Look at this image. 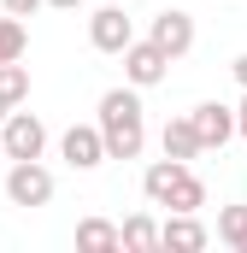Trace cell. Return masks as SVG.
<instances>
[{
  "instance_id": "cell-11",
  "label": "cell",
  "mask_w": 247,
  "mask_h": 253,
  "mask_svg": "<svg viewBox=\"0 0 247 253\" xmlns=\"http://www.w3.org/2000/svg\"><path fill=\"white\" fill-rule=\"evenodd\" d=\"M159 147H165V159H194V153H200V135H194V124H188V118H171V124H165V135H159Z\"/></svg>"
},
{
  "instance_id": "cell-20",
  "label": "cell",
  "mask_w": 247,
  "mask_h": 253,
  "mask_svg": "<svg viewBox=\"0 0 247 253\" xmlns=\"http://www.w3.org/2000/svg\"><path fill=\"white\" fill-rule=\"evenodd\" d=\"M230 71H236V83L247 88V53H236V65H230Z\"/></svg>"
},
{
  "instance_id": "cell-3",
  "label": "cell",
  "mask_w": 247,
  "mask_h": 253,
  "mask_svg": "<svg viewBox=\"0 0 247 253\" xmlns=\"http://www.w3.org/2000/svg\"><path fill=\"white\" fill-rule=\"evenodd\" d=\"M6 200L12 206H47L53 200V171L41 165V159H12V171H6Z\"/></svg>"
},
{
  "instance_id": "cell-13",
  "label": "cell",
  "mask_w": 247,
  "mask_h": 253,
  "mask_svg": "<svg viewBox=\"0 0 247 253\" xmlns=\"http://www.w3.org/2000/svg\"><path fill=\"white\" fill-rule=\"evenodd\" d=\"M30 100V71L18 59H6L0 65V106H24Z\"/></svg>"
},
{
  "instance_id": "cell-14",
  "label": "cell",
  "mask_w": 247,
  "mask_h": 253,
  "mask_svg": "<svg viewBox=\"0 0 247 253\" xmlns=\"http://www.w3.org/2000/svg\"><path fill=\"white\" fill-rule=\"evenodd\" d=\"M218 242L247 253V206H224V212H218Z\"/></svg>"
},
{
  "instance_id": "cell-1",
  "label": "cell",
  "mask_w": 247,
  "mask_h": 253,
  "mask_svg": "<svg viewBox=\"0 0 247 253\" xmlns=\"http://www.w3.org/2000/svg\"><path fill=\"white\" fill-rule=\"evenodd\" d=\"M100 141H106V159H135L147 147V118H141V94L135 88H106L100 94Z\"/></svg>"
},
{
  "instance_id": "cell-7",
  "label": "cell",
  "mask_w": 247,
  "mask_h": 253,
  "mask_svg": "<svg viewBox=\"0 0 247 253\" xmlns=\"http://www.w3.org/2000/svg\"><path fill=\"white\" fill-rule=\"evenodd\" d=\"M59 153H65L71 171H94V165H106V141H100V129H94V124H71V129H65V141H59Z\"/></svg>"
},
{
  "instance_id": "cell-19",
  "label": "cell",
  "mask_w": 247,
  "mask_h": 253,
  "mask_svg": "<svg viewBox=\"0 0 247 253\" xmlns=\"http://www.w3.org/2000/svg\"><path fill=\"white\" fill-rule=\"evenodd\" d=\"M236 135L247 141V88H242V106H236Z\"/></svg>"
},
{
  "instance_id": "cell-8",
  "label": "cell",
  "mask_w": 247,
  "mask_h": 253,
  "mask_svg": "<svg viewBox=\"0 0 247 253\" xmlns=\"http://www.w3.org/2000/svg\"><path fill=\"white\" fill-rule=\"evenodd\" d=\"M88 42H94L100 53H124V47L135 42V24L124 18V6H100V12L88 18Z\"/></svg>"
},
{
  "instance_id": "cell-12",
  "label": "cell",
  "mask_w": 247,
  "mask_h": 253,
  "mask_svg": "<svg viewBox=\"0 0 247 253\" xmlns=\"http://www.w3.org/2000/svg\"><path fill=\"white\" fill-rule=\"evenodd\" d=\"M118 248H135V253L159 248V224H153L147 212H135V218H124V224H118Z\"/></svg>"
},
{
  "instance_id": "cell-21",
  "label": "cell",
  "mask_w": 247,
  "mask_h": 253,
  "mask_svg": "<svg viewBox=\"0 0 247 253\" xmlns=\"http://www.w3.org/2000/svg\"><path fill=\"white\" fill-rule=\"evenodd\" d=\"M41 6H53V12H77L82 0H41Z\"/></svg>"
},
{
  "instance_id": "cell-18",
  "label": "cell",
  "mask_w": 247,
  "mask_h": 253,
  "mask_svg": "<svg viewBox=\"0 0 247 253\" xmlns=\"http://www.w3.org/2000/svg\"><path fill=\"white\" fill-rule=\"evenodd\" d=\"M0 6H6V12H12V18H30V12H36V6H41V0H0Z\"/></svg>"
},
{
  "instance_id": "cell-5",
  "label": "cell",
  "mask_w": 247,
  "mask_h": 253,
  "mask_svg": "<svg viewBox=\"0 0 247 253\" xmlns=\"http://www.w3.org/2000/svg\"><path fill=\"white\" fill-rule=\"evenodd\" d=\"M188 124L200 135V153L206 147H224L230 135H236V106H224V100H200L194 112H188Z\"/></svg>"
},
{
  "instance_id": "cell-2",
  "label": "cell",
  "mask_w": 247,
  "mask_h": 253,
  "mask_svg": "<svg viewBox=\"0 0 247 253\" xmlns=\"http://www.w3.org/2000/svg\"><path fill=\"white\" fill-rule=\"evenodd\" d=\"M41 147H47V124L36 118V112H6L0 118V153L6 159H41Z\"/></svg>"
},
{
  "instance_id": "cell-15",
  "label": "cell",
  "mask_w": 247,
  "mask_h": 253,
  "mask_svg": "<svg viewBox=\"0 0 247 253\" xmlns=\"http://www.w3.org/2000/svg\"><path fill=\"white\" fill-rule=\"evenodd\" d=\"M24 47H30V30H24V18L0 12V65H6V59H24Z\"/></svg>"
},
{
  "instance_id": "cell-22",
  "label": "cell",
  "mask_w": 247,
  "mask_h": 253,
  "mask_svg": "<svg viewBox=\"0 0 247 253\" xmlns=\"http://www.w3.org/2000/svg\"><path fill=\"white\" fill-rule=\"evenodd\" d=\"M6 112H12V106H0V118H6Z\"/></svg>"
},
{
  "instance_id": "cell-4",
  "label": "cell",
  "mask_w": 247,
  "mask_h": 253,
  "mask_svg": "<svg viewBox=\"0 0 247 253\" xmlns=\"http://www.w3.org/2000/svg\"><path fill=\"white\" fill-rule=\"evenodd\" d=\"M147 42L165 53V59H183L188 47H194V18H188L183 6H165L159 18H153V30H147Z\"/></svg>"
},
{
  "instance_id": "cell-17",
  "label": "cell",
  "mask_w": 247,
  "mask_h": 253,
  "mask_svg": "<svg viewBox=\"0 0 247 253\" xmlns=\"http://www.w3.org/2000/svg\"><path fill=\"white\" fill-rule=\"evenodd\" d=\"M200 206H206V183H200L194 171H183V183L171 189V206H165V212H200Z\"/></svg>"
},
{
  "instance_id": "cell-23",
  "label": "cell",
  "mask_w": 247,
  "mask_h": 253,
  "mask_svg": "<svg viewBox=\"0 0 247 253\" xmlns=\"http://www.w3.org/2000/svg\"><path fill=\"white\" fill-rule=\"evenodd\" d=\"M0 159H6V153H0Z\"/></svg>"
},
{
  "instance_id": "cell-9",
  "label": "cell",
  "mask_w": 247,
  "mask_h": 253,
  "mask_svg": "<svg viewBox=\"0 0 247 253\" xmlns=\"http://www.w3.org/2000/svg\"><path fill=\"white\" fill-rule=\"evenodd\" d=\"M206 242H212V236H206V224H200L194 212H171V218L159 224V248H177V253H200Z\"/></svg>"
},
{
  "instance_id": "cell-10",
  "label": "cell",
  "mask_w": 247,
  "mask_h": 253,
  "mask_svg": "<svg viewBox=\"0 0 247 253\" xmlns=\"http://www.w3.org/2000/svg\"><path fill=\"white\" fill-rule=\"evenodd\" d=\"M183 171H188L183 159H153V165L141 171V194H147L153 206H171V189L183 183Z\"/></svg>"
},
{
  "instance_id": "cell-16",
  "label": "cell",
  "mask_w": 247,
  "mask_h": 253,
  "mask_svg": "<svg viewBox=\"0 0 247 253\" xmlns=\"http://www.w3.org/2000/svg\"><path fill=\"white\" fill-rule=\"evenodd\" d=\"M77 248H94V253L118 248V224H106V218H82V224H77Z\"/></svg>"
},
{
  "instance_id": "cell-6",
  "label": "cell",
  "mask_w": 247,
  "mask_h": 253,
  "mask_svg": "<svg viewBox=\"0 0 247 253\" xmlns=\"http://www.w3.org/2000/svg\"><path fill=\"white\" fill-rule=\"evenodd\" d=\"M165 71H171V59L153 42H129L124 47V83L129 88H153V83H165Z\"/></svg>"
}]
</instances>
